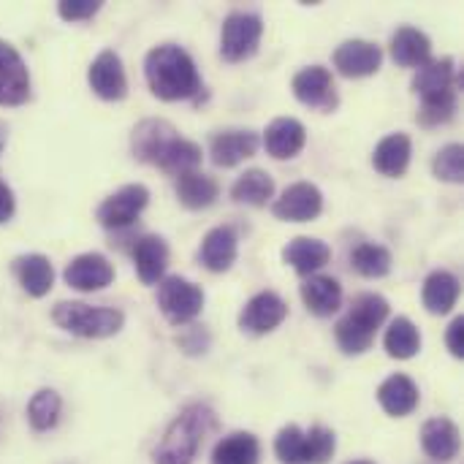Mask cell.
I'll list each match as a JSON object with an SVG mask.
<instances>
[{
    "label": "cell",
    "mask_w": 464,
    "mask_h": 464,
    "mask_svg": "<svg viewBox=\"0 0 464 464\" xmlns=\"http://www.w3.org/2000/svg\"><path fill=\"white\" fill-rule=\"evenodd\" d=\"M337 440L326 427H310L302 432L296 424H288L275 438V454L283 464H326L334 457Z\"/></svg>",
    "instance_id": "obj_6"
},
{
    "label": "cell",
    "mask_w": 464,
    "mask_h": 464,
    "mask_svg": "<svg viewBox=\"0 0 464 464\" xmlns=\"http://www.w3.org/2000/svg\"><path fill=\"white\" fill-rule=\"evenodd\" d=\"M411 155H413L411 136L397 130V133H389L378 141V147L372 152V166L383 177H402L411 166Z\"/></svg>",
    "instance_id": "obj_22"
},
{
    "label": "cell",
    "mask_w": 464,
    "mask_h": 464,
    "mask_svg": "<svg viewBox=\"0 0 464 464\" xmlns=\"http://www.w3.org/2000/svg\"><path fill=\"white\" fill-rule=\"evenodd\" d=\"M52 321L73 337L103 340V337H114L122 329L125 315L117 307H92L84 302H60L52 310Z\"/></svg>",
    "instance_id": "obj_5"
},
{
    "label": "cell",
    "mask_w": 464,
    "mask_h": 464,
    "mask_svg": "<svg viewBox=\"0 0 464 464\" xmlns=\"http://www.w3.org/2000/svg\"><path fill=\"white\" fill-rule=\"evenodd\" d=\"M258 147H261V139L253 130H223V133L212 136L209 155H212L215 166L231 169V166L253 158L258 152Z\"/></svg>",
    "instance_id": "obj_18"
},
{
    "label": "cell",
    "mask_w": 464,
    "mask_h": 464,
    "mask_svg": "<svg viewBox=\"0 0 464 464\" xmlns=\"http://www.w3.org/2000/svg\"><path fill=\"white\" fill-rule=\"evenodd\" d=\"M302 302L313 315L329 318L343 304V285L329 275H310L302 285Z\"/></svg>",
    "instance_id": "obj_25"
},
{
    "label": "cell",
    "mask_w": 464,
    "mask_h": 464,
    "mask_svg": "<svg viewBox=\"0 0 464 464\" xmlns=\"http://www.w3.org/2000/svg\"><path fill=\"white\" fill-rule=\"evenodd\" d=\"M272 196H275V179L264 169H250L231 185V198L237 204L266 207Z\"/></svg>",
    "instance_id": "obj_33"
},
{
    "label": "cell",
    "mask_w": 464,
    "mask_h": 464,
    "mask_svg": "<svg viewBox=\"0 0 464 464\" xmlns=\"http://www.w3.org/2000/svg\"><path fill=\"white\" fill-rule=\"evenodd\" d=\"M383 348L392 359H413L419 351H421V334L416 329V324L405 315L394 318L386 329V337H383Z\"/></svg>",
    "instance_id": "obj_34"
},
{
    "label": "cell",
    "mask_w": 464,
    "mask_h": 464,
    "mask_svg": "<svg viewBox=\"0 0 464 464\" xmlns=\"http://www.w3.org/2000/svg\"><path fill=\"white\" fill-rule=\"evenodd\" d=\"M215 430V413L193 402L188 405L166 430L160 446L155 449V464H193L198 449L204 446V438Z\"/></svg>",
    "instance_id": "obj_3"
},
{
    "label": "cell",
    "mask_w": 464,
    "mask_h": 464,
    "mask_svg": "<svg viewBox=\"0 0 464 464\" xmlns=\"http://www.w3.org/2000/svg\"><path fill=\"white\" fill-rule=\"evenodd\" d=\"M147 204H150V190L136 182V185H125V188L114 190L111 196H106L95 215L103 228L120 231V228L133 226Z\"/></svg>",
    "instance_id": "obj_9"
},
{
    "label": "cell",
    "mask_w": 464,
    "mask_h": 464,
    "mask_svg": "<svg viewBox=\"0 0 464 464\" xmlns=\"http://www.w3.org/2000/svg\"><path fill=\"white\" fill-rule=\"evenodd\" d=\"M258 459L261 446L258 438L250 432H234L223 438L212 451V464H258Z\"/></svg>",
    "instance_id": "obj_32"
},
{
    "label": "cell",
    "mask_w": 464,
    "mask_h": 464,
    "mask_svg": "<svg viewBox=\"0 0 464 464\" xmlns=\"http://www.w3.org/2000/svg\"><path fill=\"white\" fill-rule=\"evenodd\" d=\"M351 464H375V462H367V459H359V462H351Z\"/></svg>",
    "instance_id": "obj_41"
},
{
    "label": "cell",
    "mask_w": 464,
    "mask_h": 464,
    "mask_svg": "<svg viewBox=\"0 0 464 464\" xmlns=\"http://www.w3.org/2000/svg\"><path fill=\"white\" fill-rule=\"evenodd\" d=\"M30 98V73L22 54L0 41V106H19Z\"/></svg>",
    "instance_id": "obj_15"
},
{
    "label": "cell",
    "mask_w": 464,
    "mask_h": 464,
    "mask_svg": "<svg viewBox=\"0 0 464 464\" xmlns=\"http://www.w3.org/2000/svg\"><path fill=\"white\" fill-rule=\"evenodd\" d=\"M324 209V193L313 182H294L288 185L280 198H275L272 212L277 220L285 223H310Z\"/></svg>",
    "instance_id": "obj_11"
},
{
    "label": "cell",
    "mask_w": 464,
    "mask_h": 464,
    "mask_svg": "<svg viewBox=\"0 0 464 464\" xmlns=\"http://www.w3.org/2000/svg\"><path fill=\"white\" fill-rule=\"evenodd\" d=\"M432 171L438 179L451 182V185H462L464 182V147L462 144H446L435 160H432Z\"/></svg>",
    "instance_id": "obj_37"
},
{
    "label": "cell",
    "mask_w": 464,
    "mask_h": 464,
    "mask_svg": "<svg viewBox=\"0 0 464 464\" xmlns=\"http://www.w3.org/2000/svg\"><path fill=\"white\" fill-rule=\"evenodd\" d=\"M237 256H239V239L231 226L212 228L198 247V261L204 264V269H209L215 275L228 272L234 266Z\"/></svg>",
    "instance_id": "obj_20"
},
{
    "label": "cell",
    "mask_w": 464,
    "mask_h": 464,
    "mask_svg": "<svg viewBox=\"0 0 464 464\" xmlns=\"http://www.w3.org/2000/svg\"><path fill=\"white\" fill-rule=\"evenodd\" d=\"M462 84V76L457 71L454 57H440L424 63L416 76H413V92L421 98L419 109V122L424 128L443 125L454 117L457 111V90Z\"/></svg>",
    "instance_id": "obj_2"
},
{
    "label": "cell",
    "mask_w": 464,
    "mask_h": 464,
    "mask_svg": "<svg viewBox=\"0 0 464 464\" xmlns=\"http://www.w3.org/2000/svg\"><path fill=\"white\" fill-rule=\"evenodd\" d=\"M218 193H220L218 182L212 177L201 174V171H190V174L177 177V198L188 209H207V207H212Z\"/></svg>",
    "instance_id": "obj_30"
},
{
    "label": "cell",
    "mask_w": 464,
    "mask_h": 464,
    "mask_svg": "<svg viewBox=\"0 0 464 464\" xmlns=\"http://www.w3.org/2000/svg\"><path fill=\"white\" fill-rule=\"evenodd\" d=\"M291 90H294V95H296L299 103H304L310 109H318V111H334L337 103H340V95H337L332 71L324 68V65H307V68H302L294 76Z\"/></svg>",
    "instance_id": "obj_10"
},
{
    "label": "cell",
    "mask_w": 464,
    "mask_h": 464,
    "mask_svg": "<svg viewBox=\"0 0 464 464\" xmlns=\"http://www.w3.org/2000/svg\"><path fill=\"white\" fill-rule=\"evenodd\" d=\"M392 57L402 68H421L432 60V41L419 27L405 24L392 35Z\"/></svg>",
    "instance_id": "obj_26"
},
{
    "label": "cell",
    "mask_w": 464,
    "mask_h": 464,
    "mask_svg": "<svg viewBox=\"0 0 464 464\" xmlns=\"http://www.w3.org/2000/svg\"><path fill=\"white\" fill-rule=\"evenodd\" d=\"M421 446L430 459L451 462L459 454V430L451 419H430L421 427Z\"/></svg>",
    "instance_id": "obj_27"
},
{
    "label": "cell",
    "mask_w": 464,
    "mask_h": 464,
    "mask_svg": "<svg viewBox=\"0 0 464 464\" xmlns=\"http://www.w3.org/2000/svg\"><path fill=\"white\" fill-rule=\"evenodd\" d=\"M389 318V302L381 294H362L353 299L348 315L337 324V345L348 356H362L372 348L378 329Z\"/></svg>",
    "instance_id": "obj_4"
},
{
    "label": "cell",
    "mask_w": 464,
    "mask_h": 464,
    "mask_svg": "<svg viewBox=\"0 0 464 464\" xmlns=\"http://www.w3.org/2000/svg\"><path fill=\"white\" fill-rule=\"evenodd\" d=\"M90 90L103 101H122L128 95V76L114 49H103L87 71Z\"/></svg>",
    "instance_id": "obj_13"
},
{
    "label": "cell",
    "mask_w": 464,
    "mask_h": 464,
    "mask_svg": "<svg viewBox=\"0 0 464 464\" xmlns=\"http://www.w3.org/2000/svg\"><path fill=\"white\" fill-rule=\"evenodd\" d=\"M332 258V247L321 239H310V237H296L285 245L283 250V261L296 269L302 277L315 275L318 269H324Z\"/></svg>",
    "instance_id": "obj_24"
},
{
    "label": "cell",
    "mask_w": 464,
    "mask_h": 464,
    "mask_svg": "<svg viewBox=\"0 0 464 464\" xmlns=\"http://www.w3.org/2000/svg\"><path fill=\"white\" fill-rule=\"evenodd\" d=\"M133 266L144 285H158L169 266V245L158 234H147L133 245Z\"/></svg>",
    "instance_id": "obj_21"
},
{
    "label": "cell",
    "mask_w": 464,
    "mask_h": 464,
    "mask_svg": "<svg viewBox=\"0 0 464 464\" xmlns=\"http://www.w3.org/2000/svg\"><path fill=\"white\" fill-rule=\"evenodd\" d=\"M446 345H449V351H451V356L454 359H462L464 356V318H454L451 321V326H449V332H446Z\"/></svg>",
    "instance_id": "obj_39"
},
{
    "label": "cell",
    "mask_w": 464,
    "mask_h": 464,
    "mask_svg": "<svg viewBox=\"0 0 464 464\" xmlns=\"http://www.w3.org/2000/svg\"><path fill=\"white\" fill-rule=\"evenodd\" d=\"M63 277H65V283L71 288H76L82 294H92V291H101V288L111 285L114 266L101 253H82V256H76L65 266V275Z\"/></svg>",
    "instance_id": "obj_16"
},
{
    "label": "cell",
    "mask_w": 464,
    "mask_h": 464,
    "mask_svg": "<svg viewBox=\"0 0 464 464\" xmlns=\"http://www.w3.org/2000/svg\"><path fill=\"white\" fill-rule=\"evenodd\" d=\"M158 307L171 326H185L201 315L204 291H201V285H196L179 275L163 277L158 283Z\"/></svg>",
    "instance_id": "obj_7"
},
{
    "label": "cell",
    "mask_w": 464,
    "mask_h": 464,
    "mask_svg": "<svg viewBox=\"0 0 464 464\" xmlns=\"http://www.w3.org/2000/svg\"><path fill=\"white\" fill-rule=\"evenodd\" d=\"M419 400H421L419 386L413 383V378H408V375H402V372L386 378V381L381 383V389H378V402H381V408H383L389 416H394V419L411 416V413L419 408Z\"/></svg>",
    "instance_id": "obj_23"
},
{
    "label": "cell",
    "mask_w": 464,
    "mask_h": 464,
    "mask_svg": "<svg viewBox=\"0 0 464 464\" xmlns=\"http://www.w3.org/2000/svg\"><path fill=\"white\" fill-rule=\"evenodd\" d=\"M264 35V22L258 14L250 11H234L223 19L220 30V54L228 63H242L250 60L258 52Z\"/></svg>",
    "instance_id": "obj_8"
},
{
    "label": "cell",
    "mask_w": 464,
    "mask_h": 464,
    "mask_svg": "<svg viewBox=\"0 0 464 464\" xmlns=\"http://www.w3.org/2000/svg\"><path fill=\"white\" fill-rule=\"evenodd\" d=\"M288 318V304L275 291L256 294L239 313V329L247 334H269Z\"/></svg>",
    "instance_id": "obj_14"
},
{
    "label": "cell",
    "mask_w": 464,
    "mask_h": 464,
    "mask_svg": "<svg viewBox=\"0 0 464 464\" xmlns=\"http://www.w3.org/2000/svg\"><path fill=\"white\" fill-rule=\"evenodd\" d=\"M60 408H63V402H60V394L57 392H52V389L35 392L33 400L27 402V419H30L33 430L35 432L52 430L57 424V419H60Z\"/></svg>",
    "instance_id": "obj_36"
},
{
    "label": "cell",
    "mask_w": 464,
    "mask_h": 464,
    "mask_svg": "<svg viewBox=\"0 0 464 464\" xmlns=\"http://www.w3.org/2000/svg\"><path fill=\"white\" fill-rule=\"evenodd\" d=\"M307 144V128L296 117H277L266 125L264 147L275 160L296 158Z\"/></svg>",
    "instance_id": "obj_17"
},
{
    "label": "cell",
    "mask_w": 464,
    "mask_h": 464,
    "mask_svg": "<svg viewBox=\"0 0 464 464\" xmlns=\"http://www.w3.org/2000/svg\"><path fill=\"white\" fill-rule=\"evenodd\" d=\"M334 68L348 76V79H364V76H372L381 71L383 65V49L372 41H364V38H351V41H343L337 49H334Z\"/></svg>",
    "instance_id": "obj_12"
},
{
    "label": "cell",
    "mask_w": 464,
    "mask_h": 464,
    "mask_svg": "<svg viewBox=\"0 0 464 464\" xmlns=\"http://www.w3.org/2000/svg\"><path fill=\"white\" fill-rule=\"evenodd\" d=\"M351 264L353 269L367 277V280H381L392 272V253L383 247V245H372V242H364L359 245L353 253H351Z\"/></svg>",
    "instance_id": "obj_35"
},
{
    "label": "cell",
    "mask_w": 464,
    "mask_h": 464,
    "mask_svg": "<svg viewBox=\"0 0 464 464\" xmlns=\"http://www.w3.org/2000/svg\"><path fill=\"white\" fill-rule=\"evenodd\" d=\"M177 133V128L166 120H141L136 128H133V136H130V147H133V155L141 160V163H150L152 155L160 150L163 141H169L171 136Z\"/></svg>",
    "instance_id": "obj_31"
},
{
    "label": "cell",
    "mask_w": 464,
    "mask_h": 464,
    "mask_svg": "<svg viewBox=\"0 0 464 464\" xmlns=\"http://www.w3.org/2000/svg\"><path fill=\"white\" fill-rule=\"evenodd\" d=\"M421 299H424V307L432 315H449L457 307V302H459V280H457V275L443 272V269L432 272L424 280Z\"/></svg>",
    "instance_id": "obj_29"
},
{
    "label": "cell",
    "mask_w": 464,
    "mask_h": 464,
    "mask_svg": "<svg viewBox=\"0 0 464 464\" xmlns=\"http://www.w3.org/2000/svg\"><path fill=\"white\" fill-rule=\"evenodd\" d=\"M14 275H16L19 285H22L30 296H35V299L46 296V294L52 291V285H54V269H52L49 258L41 256V253L19 256V258L14 261Z\"/></svg>",
    "instance_id": "obj_28"
},
{
    "label": "cell",
    "mask_w": 464,
    "mask_h": 464,
    "mask_svg": "<svg viewBox=\"0 0 464 464\" xmlns=\"http://www.w3.org/2000/svg\"><path fill=\"white\" fill-rule=\"evenodd\" d=\"M3 144H5V139H3V133H0V152H3Z\"/></svg>",
    "instance_id": "obj_42"
},
{
    "label": "cell",
    "mask_w": 464,
    "mask_h": 464,
    "mask_svg": "<svg viewBox=\"0 0 464 464\" xmlns=\"http://www.w3.org/2000/svg\"><path fill=\"white\" fill-rule=\"evenodd\" d=\"M11 215H14V193H11V188L0 179V223L11 220Z\"/></svg>",
    "instance_id": "obj_40"
},
{
    "label": "cell",
    "mask_w": 464,
    "mask_h": 464,
    "mask_svg": "<svg viewBox=\"0 0 464 464\" xmlns=\"http://www.w3.org/2000/svg\"><path fill=\"white\" fill-rule=\"evenodd\" d=\"M98 11H101L98 0H63L57 5V14L65 22H84V19H92Z\"/></svg>",
    "instance_id": "obj_38"
},
{
    "label": "cell",
    "mask_w": 464,
    "mask_h": 464,
    "mask_svg": "<svg viewBox=\"0 0 464 464\" xmlns=\"http://www.w3.org/2000/svg\"><path fill=\"white\" fill-rule=\"evenodd\" d=\"M150 163L158 166L160 171L171 174V177H182V174L198 171V166H201V147L196 141L182 139L179 133H174L169 141L160 144V150L152 155Z\"/></svg>",
    "instance_id": "obj_19"
},
{
    "label": "cell",
    "mask_w": 464,
    "mask_h": 464,
    "mask_svg": "<svg viewBox=\"0 0 464 464\" xmlns=\"http://www.w3.org/2000/svg\"><path fill=\"white\" fill-rule=\"evenodd\" d=\"M144 76L155 98L188 101L201 90V76L193 57L177 44H160L144 57Z\"/></svg>",
    "instance_id": "obj_1"
}]
</instances>
